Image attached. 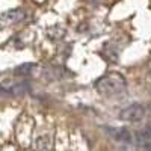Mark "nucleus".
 Wrapping results in <instances>:
<instances>
[{
	"label": "nucleus",
	"instance_id": "f257e3e1",
	"mask_svg": "<svg viewBox=\"0 0 151 151\" xmlns=\"http://www.w3.org/2000/svg\"><path fill=\"white\" fill-rule=\"evenodd\" d=\"M95 89L106 97H116L125 92L127 89V80L121 73L116 71H110L101 77H98L94 83Z\"/></svg>",
	"mask_w": 151,
	"mask_h": 151
},
{
	"label": "nucleus",
	"instance_id": "f03ea898",
	"mask_svg": "<svg viewBox=\"0 0 151 151\" xmlns=\"http://www.w3.org/2000/svg\"><path fill=\"white\" fill-rule=\"evenodd\" d=\"M145 112L147 110L141 103H133L119 112V119L129 121V122H136V121H141L145 116Z\"/></svg>",
	"mask_w": 151,
	"mask_h": 151
},
{
	"label": "nucleus",
	"instance_id": "7ed1b4c3",
	"mask_svg": "<svg viewBox=\"0 0 151 151\" xmlns=\"http://www.w3.org/2000/svg\"><path fill=\"white\" fill-rule=\"evenodd\" d=\"M26 17V12H24L21 8H17V9H9L6 12L2 14V24L3 26H8V24H17V23H21Z\"/></svg>",
	"mask_w": 151,
	"mask_h": 151
},
{
	"label": "nucleus",
	"instance_id": "20e7f679",
	"mask_svg": "<svg viewBox=\"0 0 151 151\" xmlns=\"http://www.w3.org/2000/svg\"><path fill=\"white\" fill-rule=\"evenodd\" d=\"M107 133L118 142H134L136 141V133L133 134L127 129H115V127H109Z\"/></svg>",
	"mask_w": 151,
	"mask_h": 151
},
{
	"label": "nucleus",
	"instance_id": "39448f33",
	"mask_svg": "<svg viewBox=\"0 0 151 151\" xmlns=\"http://www.w3.org/2000/svg\"><path fill=\"white\" fill-rule=\"evenodd\" d=\"M134 142L145 150H151V124L145 125L139 132H136V141Z\"/></svg>",
	"mask_w": 151,
	"mask_h": 151
},
{
	"label": "nucleus",
	"instance_id": "423d86ee",
	"mask_svg": "<svg viewBox=\"0 0 151 151\" xmlns=\"http://www.w3.org/2000/svg\"><path fill=\"white\" fill-rule=\"evenodd\" d=\"M2 89L8 94H14V95H18V94H26L30 86L27 82H14L11 85H6V82L2 83Z\"/></svg>",
	"mask_w": 151,
	"mask_h": 151
},
{
	"label": "nucleus",
	"instance_id": "0eeeda50",
	"mask_svg": "<svg viewBox=\"0 0 151 151\" xmlns=\"http://www.w3.org/2000/svg\"><path fill=\"white\" fill-rule=\"evenodd\" d=\"M33 148L35 150H52L53 148V141H52V136L48 133H44V134H40L36 136V139L33 142Z\"/></svg>",
	"mask_w": 151,
	"mask_h": 151
},
{
	"label": "nucleus",
	"instance_id": "6e6552de",
	"mask_svg": "<svg viewBox=\"0 0 151 151\" xmlns=\"http://www.w3.org/2000/svg\"><path fill=\"white\" fill-rule=\"evenodd\" d=\"M36 68H38L36 64H30V62H27V64L18 65V67L14 70V74H15V76H21V77H29V76L35 74Z\"/></svg>",
	"mask_w": 151,
	"mask_h": 151
},
{
	"label": "nucleus",
	"instance_id": "1a4fd4ad",
	"mask_svg": "<svg viewBox=\"0 0 151 151\" xmlns=\"http://www.w3.org/2000/svg\"><path fill=\"white\" fill-rule=\"evenodd\" d=\"M67 30L65 27H62V26H52V27H48L47 29V36L50 38V40H53V41H60L62 38L65 36Z\"/></svg>",
	"mask_w": 151,
	"mask_h": 151
},
{
	"label": "nucleus",
	"instance_id": "9d476101",
	"mask_svg": "<svg viewBox=\"0 0 151 151\" xmlns=\"http://www.w3.org/2000/svg\"><path fill=\"white\" fill-rule=\"evenodd\" d=\"M85 2L91 3V5H97V3H100V0H85Z\"/></svg>",
	"mask_w": 151,
	"mask_h": 151
}]
</instances>
